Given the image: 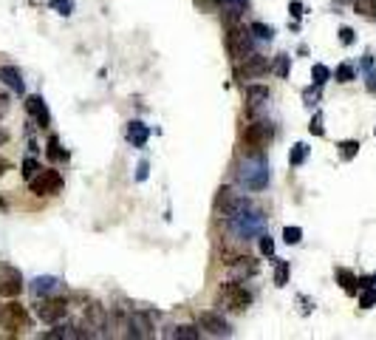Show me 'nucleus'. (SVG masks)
Instances as JSON below:
<instances>
[{
	"instance_id": "nucleus-18",
	"label": "nucleus",
	"mask_w": 376,
	"mask_h": 340,
	"mask_svg": "<svg viewBox=\"0 0 376 340\" xmlns=\"http://www.w3.org/2000/svg\"><path fill=\"white\" fill-rule=\"evenodd\" d=\"M60 290V278H54V275H37L34 281H31V292L37 295V298H48V295H54Z\"/></svg>"
},
{
	"instance_id": "nucleus-22",
	"label": "nucleus",
	"mask_w": 376,
	"mask_h": 340,
	"mask_svg": "<svg viewBox=\"0 0 376 340\" xmlns=\"http://www.w3.org/2000/svg\"><path fill=\"white\" fill-rule=\"evenodd\" d=\"M363 71H365V88H368V94H374L376 97V65H374V57H371V54L363 57Z\"/></svg>"
},
{
	"instance_id": "nucleus-24",
	"label": "nucleus",
	"mask_w": 376,
	"mask_h": 340,
	"mask_svg": "<svg viewBox=\"0 0 376 340\" xmlns=\"http://www.w3.org/2000/svg\"><path fill=\"white\" fill-rule=\"evenodd\" d=\"M170 338H176V340H198V338H201V329H195V327H189V324H182V327H176V329L170 332Z\"/></svg>"
},
{
	"instance_id": "nucleus-1",
	"label": "nucleus",
	"mask_w": 376,
	"mask_h": 340,
	"mask_svg": "<svg viewBox=\"0 0 376 340\" xmlns=\"http://www.w3.org/2000/svg\"><path fill=\"white\" fill-rule=\"evenodd\" d=\"M226 221H229V230L238 238H255L266 227V216L260 210H255L249 202H238V207L226 216Z\"/></svg>"
},
{
	"instance_id": "nucleus-15",
	"label": "nucleus",
	"mask_w": 376,
	"mask_h": 340,
	"mask_svg": "<svg viewBox=\"0 0 376 340\" xmlns=\"http://www.w3.org/2000/svg\"><path fill=\"white\" fill-rule=\"evenodd\" d=\"M0 82L6 88H11L14 94H26V82H23V74L17 65H0Z\"/></svg>"
},
{
	"instance_id": "nucleus-35",
	"label": "nucleus",
	"mask_w": 376,
	"mask_h": 340,
	"mask_svg": "<svg viewBox=\"0 0 376 340\" xmlns=\"http://www.w3.org/2000/svg\"><path fill=\"white\" fill-rule=\"evenodd\" d=\"M309 131H311L314 136H323V133H326V125H323V114H320V111L311 116V125H309Z\"/></svg>"
},
{
	"instance_id": "nucleus-36",
	"label": "nucleus",
	"mask_w": 376,
	"mask_h": 340,
	"mask_svg": "<svg viewBox=\"0 0 376 340\" xmlns=\"http://www.w3.org/2000/svg\"><path fill=\"white\" fill-rule=\"evenodd\" d=\"M232 14H240V11H246L249 9V0H221Z\"/></svg>"
},
{
	"instance_id": "nucleus-10",
	"label": "nucleus",
	"mask_w": 376,
	"mask_h": 340,
	"mask_svg": "<svg viewBox=\"0 0 376 340\" xmlns=\"http://www.w3.org/2000/svg\"><path fill=\"white\" fill-rule=\"evenodd\" d=\"M0 324L6 329H11V332H23V329H28V315H26V309L20 304H6L0 309Z\"/></svg>"
},
{
	"instance_id": "nucleus-2",
	"label": "nucleus",
	"mask_w": 376,
	"mask_h": 340,
	"mask_svg": "<svg viewBox=\"0 0 376 340\" xmlns=\"http://www.w3.org/2000/svg\"><path fill=\"white\" fill-rule=\"evenodd\" d=\"M235 17L238 14H232V11L226 17V51L235 62H243L255 54V45H252V31L246 26H240Z\"/></svg>"
},
{
	"instance_id": "nucleus-7",
	"label": "nucleus",
	"mask_w": 376,
	"mask_h": 340,
	"mask_svg": "<svg viewBox=\"0 0 376 340\" xmlns=\"http://www.w3.org/2000/svg\"><path fill=\"white\" fill-rule=\"evenodd\" d=\"M34 196H57L62 190V176L57 170H40L34 179H28Z\"/></svg>"
},
{
	"instance_id": "nucleus-39",
	"label": "nucleus",
	"mask_w": 376,
	"mask_h": 340,
	"mask_svg": "<svg viewBox=\"0 0 376 340\" xmlns=\"http://www.w3.org/2000/svg\"><path fill=\"white\" fill-rule=\"evenodd\" d=\"M275 71H277V77H286V74H289V57H286V54H280V57H277Z\"/></svg>"
},
{
	"instance_id": "nucleus-49",
	"label": "nucleus",
	"mask_w": 376,
	"mask_h": 340,
	"mask_svg": "<svg viewBox=\"0 0 376 340\" xmlns=\"http://www.w3.org/2000/svg\"><path fill=\"white\" fill-rule=\"evenodd\" d=\"M337 3H348V0H337ZM351 3H354V0H351Z\"/></svg>"
},
{
	"instance_id": "nucleus-46",
	"label": "nucleus",
	"mask_w": 376,
	"mask_h": 340,
	"mask_svg": "<svg viewBox=\"0 0 376 340\" xmlns=\"http://www.w3.org/2000/svg\"><path fill=\"white\" fill-rule=\"evenodd\" d=\"M6 170H9V162H6V159H3V156H0V176H3V173H6Z\"/></svg>"
},
{
	"instance_id": "nucleus-41",
	"label": "nucleus",
	"mask_w": 376,
	"mask_h": 340,
	"mask_svg": "<svg viewBox=\"0 0 376 340\" xmlns=\"http://www.w3.org/2000/svg\"><path fill=\"white\" fill-rule=\"evenodd\" d=\"M148 173H150V162H148V159H142V162H139V168H136V182H145V179H148Z\"/></svg>"
},
{
	"instance_id": "nucleus-19",
	"label": "nucleus",
	"mask_w": 376,
	"mask_h": 340,
	"mask_svg": "<svg viewBox=\"0 0 376 340\" xmlns=\"http://www.w3.org/2000/svg\"><path fill=\"white\" fill-rule=\"evenodd\" d=\"M243 99H246L249 108H258V105L269 102V88L266 85H246L243 88Z\"/></svg>"
},
{
	"instance_id": "nucleus-44",
	"label": "nucleus",
	"mask_w": 376,
	"mask_h": 340,
	"mask_svg": "<svg viewBox=\"0 0 376 340\" xmlns=\"http://www.w3.org/2000/svg\"><path fill=\"white\" fill-rule=\"evenodd\" d=\"M289 11H292L294 17H303V3H300V0H294V3L289 6Z\"/></svg>"
},
{
	"instance_id": "nucleus-27",
	"label": "nucleus",
	"mask_w": 376,
	"mask_h": 340,
	"mask_svg": "<svg viewBox=\"0 0 376 340\" xmlns=\"http://www.w3.org/2000/svg\"><path fill=\"white\" fill-rule=\"evenodd\" d=\"M311 79H314V85H320V88H323V85L331 79V68H328V65H323V62H317V65L311 68Z\"/></svg>"
},
{
	"instance_id": "nucleus-30",
	"label": "nucleus",
	"mask_w": 376,
	"mask_h": 340,
	"mask_svg": "<svg viewBox=\"0 0 376 340\" xmlns=\"http://www.w3.org/2000/svg\"><path fill=\"white\" fill-rule=\"evenodd\" d=\"M354 11L363 17H376V0H354Z\"/></svg>"
},
{
	"instance_id": "nucleus-11",
	"label": "nucleus",
	"mask_w": 376,
	"mask_h": 340,
	"mask_svg": "<svg viewBox=\"0 0 376 340\" xmlns=\"http://www.w3.org/2000/svg\"><path fill=\"white\" fill-rule=\"evenodd\" d=\"M23 292V275L14 267H0V298H17Z\"/></svg>"
},
{
	"instance_id": "nucleus-48",
	"label": "nucleus",
	"mask_w": 376,
	"mask_h": 340,
	"mask_svg": "<svg viewBox=\"0 0 376 340\" xmlns=\"http://www.w3.org/2000/svg\"><path fill=\"white\" fill-rule=\"evenodd\" d=\"M371 284H374V287H376V275H371Z\"/></svg>"
},
{
	"instance_id": "nucleus-9",
	"label": "nucleus",
	"mask_w": 376,
	"mask_h": 340,
	"mask_svg": "<svg viewBox=\"0 0 376 340\" xmlns=\"http://www.w3.org/2000/svg\"><path fill=\"white\" fill-rule=\"evenodd\" d=\"M198 329H204L209 338H229L232 335V327L218 312H201L198 315Z\"/></svg>"
},
{
	"instance_id": "nucleus-26",
	"label": "nucleus",
	"mask_w": 376,
	"mask_h": 340,
	"mask_svg": "<svg viewBox=\"0 0 376 340\" xmlns=\"http://www.w3.org/2000/svg\"><path fill=\"white\" fill-rule=\"evenodd\" d=\"M249 31H252V37H258V40H272V37H275V28L266 26V23H260V20H255V23L249 26Z\"/></svg>"
},
{
	"instance_id": "nucleus-47",
	"label": "nucleus",
	"mask_w": 376,
	"mask_h": 340,
	"mask_svg": "<svg viewBox=\"0 0 376 340\" xmlns=\"http://www.w3.org/2000/svg\"><path fill=\"white\" fill-rule=\"evenodd\" d=\"M3 142H9V133H6V131H0V145H3Z\"/></svg>"
},
{
	"instance_id": "nucleus-6",
	"label": "nucleus",
	"mask_w": 376,
	"mask_h": 340,
	"mask_svg": "<svg viewBox=\"0 0 376 340\" xmlns=\"http://www.w3.org/2000/svg\"><path fill=\"white\" fill-rule=\"evenodd\" d=\"M68 315V301L65 298H43L37 304V318L48 327H57L60 321H65Z\"/></svg>"
},
{
	"instance_id": "nucleus-5",
	"label": "nucleus",
	"mask_w": 376,
	"mask_h": 340,
	"mask_svg": "<svg viewBox=\"0 0 376 340\" xmlns=\"http://www.w3.org/2000/svg\"><path fill=\"white\" fill-rule=\"evenodd\" d=\"M108 327V309L102 307V304H96V301H91V304H85V312H82V327L79 329H85L82 332V338L88 335V338H96L99 332L96 329H105Z\"/></svg>"
},
{
	"instance_id": "nucleus-17",
	"label": "nucleus",
	"mask_w": 376,
	"mask_h": 340,
	"mask_svg": "<svg viewBox=\"0 0 376 340\" xmlns=\"http://www.w3.org/2000/svg\"><path fill=\"white\" fill-rule=\"evenodd\" d=\"M238 202H240V199H238V193H235L232 187H221L218 196H215V213H218V216H229V213L238 207Z\"/></svg>"
},
{
	"instance_id": "nucleus-33",
	"label": "nucleus",
	"mask_w": 376,
	"mask_h": 340,
	"mask_svg": "<svg viewBox=\"0 0 376 340\" xmlns=\"http://www.w3.org/2000/svg\"><path fill=\"white\" fill-rule=\"evenodd\" d=\"M23 179H34L37 173H40V162L34 159V156H28V159H23Z\"/></svg>"
},
{
	"instance_id": "nucleus-20",
	"label": "nucleus",
	"mask_w": 376,
	"mask_h": 340,
	"mask_svg": "<svg viewBox=\"0 0 376 340\" xmlns=\"http://www.w3.org/2000/svg\"><path fill=\"white\" fill-rule=\"evenodd\" d=\"M229 267H232V273L238 275V278H243V275H255L258 273V264L249 258V256H240V258H232V261H226Z\"/></svg>"
},
{
	"instance_id": "nucleus-40",
	"label": "nucleus",
	"mask_w": 376,
	"mask_h": 340,
	"mask_svg": "<svg viewBox=\"0 0 376 340\" xmlns=\"http://www.w3.org/2000/svg\"><path fill=\"white\" fill-rule=\"evenodd\" d=\"M317 97H320V85H314V88H306V91H303L306 105H314V102H317Z\"/></svg>"
},
{
	"instance_id": "nucleus-38",
	"label": "nucleus",
	"mask_w": 376,
	"mask_h": 340,
	"mask_svg": "<svg viewBox=\"0 0 376 340\" xmlns=\"http://www.w3.org/2000/svg\"><path fill=\"white\" fill-rule=\"evenodd\" d=\"M51 6H54L60 14H71V11H74V0H51Z\"/></svg>"
},
{
	"instance_id": "nucleus-4",
	"label": "nucleus",
	"mask_w": 376,
	"mask_h": 340,
	"mask_svg": "<svg viewBox=\"0 0 376 340\" xmlns=\"http://www.w3.org/2000/svg\"><path fill=\"white\" fill-rule=\"evenodd\" d=\"M243 150L246 153H263L269 145H272V139H275V131L266 125V122H249L246 128H243Z\"/></svg>"
},
{
	"instance_id": "nucleus-31",
	"label": "nucleus",
	"mask_w": 376,
	"mask_h": 340,
	"mask_svg": "<svg viewBox=\"0 0 376 340\" xmlns=\"http://www.w3.org/2000/svg\"><path fill=\"white\" fill-rule=\"evenodd\" d=\"M275 284L277 287H286L289 284V261L277 258V270H275Z\"/></svg>"
},
{
	"instance_id": "nucleus-37",
	"label": "nucleus",
	"mask_w": 376,
	"mask_h": 340,
	"mask_svg": "<svg viewBox=\"0 0 376 340\" xmlns=\"http://www.w3.org/2000/svg\"><path fill=\"white\" fill-rule=\"evenodd\" d=\"M260 253L269 256V258L275 256V238H272V236H263V233H260Z\"/></svg>"
},
{
	"instance_id": "nucleus-25",
	"label": "nucleus",
	"mask_w": 376,
	"mask_h": 340,
	"mask_svg": "<svg viewBox=\"0 0 376 340\" xmlns=\"http://www.w3.org/2000/svg\"><path fill=\"white\" fill-rule=\"evenodd\" d=\"M337 148H340V159H345V162H351V159L360 153V142H357V139H345V142H340Z\"/></svg>"
},
{
	"instance_id": "nucleus-50",
	"label": "nucleus",
	"mask_w": 376,
	"mask_h": 340,
	"mask_svg": "<svg viewBox=\"0 0 376 340\" xmlns=\"http://www.w3.org/2000/svg\"><path fill=\"white\" fill-rule=\"evenodd\" d=\"M0 309H3V307H0Z\"/></svg>"
},
{
	"instance_id": "nucleus-8",
	"label": "nucleus",
	"mask_w": 376,
	"mask_h": 340,
	"mask_svg": "<svg viewBox=\"0 0 376 340\" xmlns=\"http://www.w3.org/2000/svg\"><path fill=\"white\" fill-rule=\"evenodd\" d=\"M221 298H223V304H226L229 309H246V307L252 304V295H249V290H246L240 281L223 284V287H221Z\"/></svg>"
},
{
	"instance_id": "nucleus-3",
	"label": "nucleus",
	"mask_w": 376,
	"mask_h": 340,
	"mask_svg": "<svg viewBox=\"0 0 376 340\" xmlns=\"http://www.w3.org/2000/svg\"><path fill=\"white\" fill-rule=\"evenodd\" d=\"M240 182L249 190H263L269 185V165L263 162L260 153H246V162L240 168Z\"/></svg>"
},
{
	"instance_id": "nucleus-34",
	"label": "nucleus",
	"mask_w": 376,
	"mask_h": 340,
	"mask_svg": "<svg viewBox=\"0 0 376 340\" xmlns=\"http://www.w3.org/2000/svg\"><path fill=\"white\" fill-rule=\"evenodd\" d=\"M283 241L286 244H300L303 241V230L300 227H286L283 230Z\"/></svg>"
},
{
	"instance_id": "nucleus-43",
	"label": "nucleus",
	"mask_w": 376,
	"mask_h": 340,
	"mask_svg": "<svg viewBox=\"0 0 376 340\" xmlns=\"http://www.w3.org/2000/svg\"><path fill=\"white\" fill-rule=\"evenodd\" d=\"M6 111H9V94H3V91H0V119L6 116Z\"/></svg>"
},
{
	"instance_id": "nucleus-28",
	"label": "nucleus",
	"mask_w": 376,
	"mask_h": 340,
	"mask_svg": "<svg viewBox=\"0 0 376 340\" xmlns=\"http://www.w3.org/2000/svg\"><path fill=\"white\" fill-rule=\"evenodd\" d=\"M334 77H337V82H354L357 71H354V65H348V62H340V65L334 68Z\"/></svg>"
},
{
	"instance_id": "nucleus-14",
	"label": "nucleus",
	"mask_w": 376,
	"mask_h": 340,
	"mask_svg": "<svg viewBox=\"0 0 376 340\" xmlns=\"http://www.w3.org/2000/svg\"><path fill=\"white\" fill-rule=\"evenodd\" d=\"M26 111L31 114V119H34L40 128H48V125H51V111H48V105H45V99H43L40 94L26 97Z\"/></svg>"
},
{
	"instance_id": "nucleus-42",
	"label": "nucleus",
	"mask_w": 376,
	"mask_h": 340,
	"mask_svg": "<svg viewBox=\"0 0 376 340\" xmlns=\"http://www.w3.org/2000/svg\"><path fill=\"white\" fill-rule=\"evenodd\" d=\"M340 43H343V45H351V43H354V28L343 26V28H340Z\"/></svg>"
},
{
	"instance_id": "nucleus-51",
	"label": "nucleus",
	"mask_w": 376,
	"mask_h": 340,
	"mask_svg": "<svg viewBox=\"0 0 376 340\" xmlns=\"http://www.w3.org/2000/svg\"><path fill=\"white\" fill-rule=\"evenodd\" d=\"M374 133H376V131H374Z\"/></svg>"
},
{
	"instance_id": "nucleus-16",
	"label": "nucleus",
	"mask_w": 376,
	"mask_h": 340,
	"mask_svg": "<svg viewBox=\"0 0 376 340\" xmlns=\"http://www.w3.org/2000/svg\"><path fill=\"white\" fill-rule=\"evenodd\" d=\"M125 139L133 145V148H145L148 145V139H150V128L145 125V122H139V119H133V122H128V131H125Z\"/></svg>"
},
{
	"instance_id": "nucleus-23",
	"label": "nucleus",
	"mask_w": 376,
	"mask_h": 340,
	"mask_svg": "<svg viewBox=\"0 0 376 340\" xmlns=\"http://www.w3.org/2000/svg\"><path fill=\"white\" fill-rule=\"evenodd\" d=\"M309 145L306 142H297L294 148H292V153H289V165L292 168H300V165H306V159H309Z\"/></svg>"
},
{
	"instance_id": "nucleus-45",
	"label": "nucleus",
	"mask_w": 376,
	"mask_h": 340,
	"mask_svg": "<svg viewBox=\"0 0 376 340\" xmlns=\"http://www.w3.org/2000/svg\"><path fill=\"white\" fill-rule=\"evenodd\" d=\"M195 3H198L201 9H215V6L221 3V0H195Z\"/></svg>"
},
{
	"instance_id": "nucleus-13",
	"label": "nucleus",
	"mask_w": 376,
	"mask_h": 340,
	"mask_svg": "<svg viewBox=\"0 0 376 340\" xmlns=\"http://www.w3.org/2000/svg\"><path fill=\"white\" fill-rule=\"evenodd\" d=\"M269 71V62L260 57V54H252L249 60H243L238 68H235V77L238 79H255V77H260V74H266Z\"/></svg>"
},
{
	"instance_id": "nucleus-12",
	"label": "nucleus",
	"mask_w": 376,
	"mask_h": 340,
	"mask_svg": "<svg viewBox=\"0 0 376 340\" xmlns=\"http://www.w3.org/2000/svg\"><path fill=\"white\" fill-rule=\"evenodd\" d=\"M150 335H153V312H131L128 338H150Z\"/></svg>"
},
{
	"instance_id": "nucleus-32",
	"label": "nucleus",
	"mask_w": 376,
	"mask_h": 340,
	"mask_svg": "<svg viewBox=\"0 0 376 340\" xmlns=\"http://www.w3.org/2000/svg\"><path fill=\"white\" fill-rule=\"evenodd\" d=\"M360 307H363V309H374V307H376V287H363Z\"/></svg>"
},
{
	"instance_id": "nucleus-29",
	"label": "nucleus",
	"mask_w": 376,
	"mask_h": 340,
	"mask_svg": "<svg viewBox=\"0 0 376 340\" xmlns=\"http://www.w3.org/2000/svg\"><path fill=\"white\" fill-rule=\"evenodd\" d=\"M45 153H48L51 162H62V159H65V150L60 148V139H57V136H48V150H45Z\"/></svg>"
},
{
	"instance_id": "nucleus-21",
	"label": "nucleus",
	"mask_w": 376,
	"mask_h": 340,
	"mask_svg": "<svg viewBox=\"0 0 376 340\" xmlns=\"http://www.w3.org/2000/svg\"><path fill=\"white\" fill-rule=\"evenodd\" d=\"M337 281H340V287H343L348 295H357V292H360V278H357L351 270H343V267H340V270H337Z\"/></svg>"
}]
</instances>
